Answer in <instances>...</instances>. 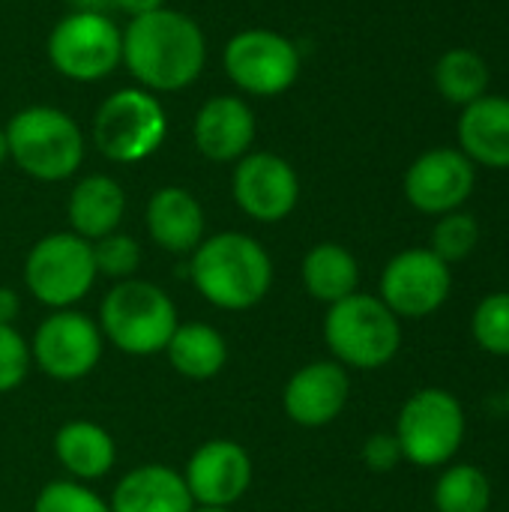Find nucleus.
I'll list each match as a JSON object with an SVG mask.
<instances>
[{
    "mask_svg": "<svg viewBox=\"0 0 509 512\" xmlns=\"http://www.w3.org/2000/svg\"><path fill=\"white\" fill-rule=\"evenodd\" d=\"M207 63L198 21L180 9L135 15L123 30V66L150 93H177L195 84Z\"/></svg>",
    "mask_w": 509,
    "mask_h": 512,
    "instance_id": "obj_1",
    "label": "nucleus"
},
{
    "mask_svg": "<svg viewBox=\"0 0 509 512\" xmlns=\"http://www.w3.org/2000/svg\"><path fill=\"white\" fill-rule=\"evenodd\" d=\"M189 276L210 306L246 312L270 294L273 261L255 237L243 231H222L204 237L192 252Z\"/></svg>",
    "mask_w": 509,
    "mask_h": 512,
    "instance_id": "obj_2",
    "label": "nucleus"
},
{
    "mask_svg": "<svg viewBox=\"0 0 509 512\" xmlns=\"http://www.w3.org/2000/svg\"><path fill=\"white\" fill-rule=\"evenodd\" d=\"M324 342L345 369L375 372L396 360L402 348V321L375 294H351L324 315Z\"/></svg>",
    "mask_w": 509,
    "mask_h": 512,
    "instance_id": "obj_3",
    "label": "nucleus"
},
{
    "mask_svg": "<svg viewBox=\"0 0 509 512\" xmlns=\"http://www.w3.org/2000/svg\"><path fill=\"white\" fill-rule=\"evenodd\" d=\"M9 159L33 180H69L84 162V135L78 123L51 105H30L6 123Z\"/></svg>",
    "mask_w": 509,
    "mask_h": 512,
    "instance_id": "obj_4",
    "label": "nucleus"
},
{
    "mask_svg": "<svg viewBox=\"0 0 509 512\" xmlns=\"http://www.w3.org/2000/svg\"><path fill=\"white\" fill-rule=\"evenodd\" d=\"M177 324V306L171 297L144 279L117 282L99 309L102 339L129 357L162 354Z\"/></svg>",
    "mask_w": 509,
    "mask_h": 512,
    "instance_id": "obj_5",
    "label": "nucleus"
},
{
    "mask_svg": "<svg viewBox=\"0 0 509 512\" xmlns=\"http://www.w3.org/2000/svg\"><path fill=\"white\" fill-rule=\"evenodd\" d=\"M393 435L402 447L405 462L426 471L444 468L459 456L468 438L465 405L456 393L444 387L414 390L399 408Z\"/></svg>",
    "mask_w": 509,
    "mask_h": 512,
    "instance_id": "obj_6",
    "label": "nucleus"
},
{
    "mask_svg": "<svg viewBox=\"0 0 509 512\" xmlns=\"http://www.w3.org/2000/svg\"><path fill=\"white\" fill-rule=\"evenodd\" d=\"M168 135V117L156 93L144 87H123L111 93L93 117L96 150L117 162L135 165L150 159Z\"/></svg>",
    "mask_w": 509,
    "mask_h": 512,
    "instance_id": "obj_7",
    "label": "nucleus"
},
{
    "mask_svg": "<svg viewBox=\"0 0 509 512\" xmlns=\"http://www.w3.org/2000/svg\"><path fill=\"white\" fill-rule=\"evenodd\" d=\"M96 282L93 246L90 240L57 231L33 243L24 261L27 291L48 309H72L90 294Z\"/></svg>",
    "mask_w": 509,
    "mask_h": 512,
    "instance_id": "obj_8",
    "label": "nucleus"
},
{
    "mask_svg": "<svg viewBox=\"0 0 509 512\" xmlns=\"http://www.w3.org/2000/svg\"><path fill=\"white\" fill-rule=\"evenodd\" d=\"M48 60L69 81H102L123 63V30L96 12H69L48 33Z\"/></svg>",
    "mask_w": 509,
    "mask_h": 512,
    "instance_id": "obj_9",
    "label": "nucleus"
},
{
    "mask_svg": "<svg viewBox=\"0 0 509 512\" xmlns=\"http://www.w3.org/2000/svg\"><path fill=\"white\" fill-rule=\"evenodd\" d=\"M225 72L237 90L249 96H279L300 75L297 45L267 27H249L228 39L222 54Z\"/></svg>",
    "mask_w": 509,
    "mask_h": 512,
    "instance_id": "obj_10",
    "label": "nucleus"
},
{
    "mask_svg": "<svg viewBox=\"0 0 509 512\" xmlns=\"http://www.w3.org/2000/svg\"><path fill=\"white\" fill-rule=\"evenodd\" d=\"M453 294V273L432 249H402L387 261L378 282V297L399 321L435 315Z\"/></svg>",
    "mask_w": 509,
    "mask_h": 512,
    "instance_id": "obj_11",
    "label": "nucleus"
},
{
    "mask_svg": "<svg viewBox=\"0 0 509 512\" xmlns=\"http://www.w3.org/2000/svg\"><path fill=\"white\" fill-rule=\"evenodd\" d=\"M99 324L75 309H54L30 339V360L54 381H81L102 360Z\"/></svg>",
    "mask_w": 509,
    "mask_h": 512,
    "instance_id": "obj_12",
    "label": "nucleus"
},
{
    "mask_svg": "<svg viewBox=\"0 0 509 512\" xmlns=\"http://www.w3.org/2000/svg\"><path fill=\"white\" fill-rule=\"evenodd\" d=\"M477 186V165L459 147H432L420 153L402 180L405 198L417 213L444 216L465 210Z\"/></svg>",
    "mask_w": 509,
    "mask_h": 512,
    "instance_id": "obj_13",
    "label": "nucleus"
},
{
    "mask_svg": "<svg viewBox=\"0 0 509 512\" xmlns=\"http://www.w3.org/2000/svg\"><path fill=\"white\" fill-rule=\"evenodd\" d=\"M234 204L255 222L273 225L288 219L300 201V177L288 159L261 150L237 159L231 174Z\"/></svg>",
    "mask_w": 509,
    "mask_h": 512,
    "instance_id": "obj_14",
    "label": "nucleus"
},
{
    "mask_svg": "<svg viewBox=\"0 0 509 512\" xmlns=\"http://www.w3.org/2000/svg\"><path fill=\"white\" fill-rule=\"evenodd\" d=\"M183 480L195 507H234L252 486V459L237 441L213 438L189 456Z\"/></svg>",
    "mask_w": 509,
    "mask_h": 512,
    "instance_id": "obj_15",
    "label": "nucleus"
},
{
    "mask_svg": "<svg viewBox=\"0 0 509 512\" xmlns=\"http://www.w3.org/2000/svg\"><path fill=\"white\" fill-rule=\"evenodd\" d=\"M348 399L351 375L336 360H315L300 366L282 390L285 417L303 429H324L336 423Z\"/></svg>",
    "mask_w": 509,
    "mask_h": 512,
    "instance_id": "obj_16",
    "label": "nucleus"
},
{
    "mask_svg": "<svg viewBox=\"0 0 509 512\" xmlns=\"http://www.w3.org/2000/svg\"><path fill=\"white\" fill-rule=\"evenodd\" d=\"M195 147L210 162H237L255 144V114L240 96H213L192 123Z\"/></svg>",
    "mask_w": 509,
    "mask_h": 512,
    "instance_id": "obj_17",
    "label": "nucleus"
},
{
    "mask_svg": "<svg viewBox=\"0 0 509 512\" xmlns=\"http://www.w3.org/2000/svg\"><path fill=\"white\" fill-rule=\"evenodd\" d=\"M153 243L174 255H192L204 240L201 201L183 186H162L150 195L144 213Z\"/></svg>",
    "mask_w": 509,
    "mask_h": 512,
    "instance_id": "obj_18",
    "label": "nucleus"
},
{
    "mask_svg": "<svg viewBox=\"0 0 509 512\" xmlns=\"http://www.w3.org/2000/svg\"><path fill=\"white\" fill-rule=\"evenodd\" d=\"M459 150L483 168L509 171V99L486 93L459 114Z\"/></svg>",
    "mask_w": 509,
    "mask_h": 512,
    "instance_id": "obj_19",
    "label": "nucleus"
},
{
    "mask_svg": "<svg viewBox=\"0 0 509 512\" xmlns=\"http://www.w3.org/2000/svg\"><path fill=\"white\" fill-rule=\"evenodd\" d=\"M108 507L111 512H192L195 501L183 474L153 462L126 471L114 486Z\"/></svg>",
    "mask_w": 509,
    "mask_h": 512,
    "instance_id": "obj_20",
    "label": "nucleus"
},
{
    "mask_svg": "<svg viewBox=\"0 0 509 512\" xmlns=\"http://www.w3.org/2000/svg\"><path fill=\"white\" fill-rule=\"evenodd\" d=\"M123 213H126V192L108 174H90V177L78 180L69 195V204H66L72 234H78L90 243L105 234L120 231Z\"/></svg>",
    "mask_w": 509,
    "mask_h": 512,
    "instance_id": "obj_21",
    "label": "nucleus"
},
{
    "mask_svg": "<svg viewBox=\"0 0 509 512\" xmlns=\"http://www.w3.org/2000/svg\"><path fill=\"white\" fill-rule=\"evenodd\" d=\"M54 456L66 468L69 480L93 483V480H102L114 468L117 444L102 426H96L90 420H72L57 429Z\"/></svg>",
    "mask_w": 509,
    "mask_h": 512,
    "instance_id": "obj_22",
    "label": "nucleus"
},
{
    "mask_svg": "<svg viewBox=\"0 0 509 512\" xmlns=\"http://www.w3.org/2000/svg\"><path fill=\"white\" fill-rule=\"evenodd\" d=\"M300 279L312 300L333 306L360 291V264L342 243H318L303 255Z\"/></svg>",
    "mask_w": 509,
    "mask_h": 512,
    "instance_id": "obj_23",
    "label": "nucleus"
},
{
    "mask_svg": "<svg viewBox=\"0 0 509 512\" xmlns=\"http://www.w3.org/2000/svg\"><path fill=\"white\" fill-rule=\"evenodd\" d=\"M162 354H168V363L177 375L189 381H210L228 363V342L216 327L192 321L177 324Z\"/></svg>",
    "mask_w": 509,
    "mask_h": 512,
    "instance_id": "obj_24",
    "label": "nucleus"
},
{
    "mask_svg": "<svg viewBox=\"0 0 509 512\" xmlns=\"http://www.w3.org/2000/svg\"><path fill=\"white\" fill-rule=\"evenodd\" d=\"M495 489L489 474L471 462H450L441 468L432 492L435 512H489Z\"/></svg>",
    "mask_w": 509,
    "mask_h": 512,
    "instance_id": "obj_25",
    "label": "nucleus"
},
{
    "mask_svg": "<svg viewBox=\"0 0 509 512\" xmlns=\"http://www.w3.org/2000/svg\"><path fill=\"white\" fill-rule=\"evenodd\" d=\"M489 63L471 48H450L435 63V87L453 105H471L489 93Z\"/></svg>",
    "mask_w": 509,
    "mask_h": 512,
    "instance_id": "obj_26",
    "label": "nucleus"
},
{
    "mask_svg": "<svg viewBox=\"0 0 509 512\" xmlns=\"http://www.w3.org/2000/svg\"><path fill=\"white\" fill-rule=\"evenodd\" d=\"M471 336L480 351L509 357V291H492L474 306Z\"/></svg>",
    "mask_w": 509,
    "mask_h": 512,
    "instance_id": "obj_27",
    "label": "nucleus"
},
{
    "mask_svg": "<svg viewBox=\"0 0 509 512\" xmlns=\"http://www.w3.org/2000/svg\"><path fill=\"white\" fill-rule=\"evenodd\" d=\"M480 243V222L465 213V210H453L438 216L435 228H432V252L444 261V264H459L465 258L474 255Z\"/></svg>",
    "mask_w": 509,
    "mask_h": 512,
    "instance_id": "obj_28",
    "label": "nucleus"
},
{
    "mask_svg": "<svg viewBox=\"0 0 509 512\" xmlns=\"http://www.w3.org/2000/svg\"><path fill=\"white\" fill-rule=\"evenodd\" d=\"M93 246V264H96V276L114 279V282H126L135 279L138 267H141V246L135 237L114 231L105 234L99 240L90 243Z\"/></svg>",
    "mask_w": 509,
    "mask_h": 512,
    "instance_id": "obj_29",
    "label": "nucleus"
},
{
    "mask_svg": "<svg viewBox=\"0 0 509 512\" xmlns=\"http://www.w3.org/2000/svg\"><path fill=\"white\" fill-rule=\"evenodd\" d=\"M33 512H111V507L93 489H87V483L54 480L39 489Z\"/></svg>",
    "mask_w": 509,
    "mask_h": 512,
    "instance_id": "obj_30",
    "label": "nucleus"
},
{
    "mask_svg": "<svg viewBox=\"0 0 509 512\" xmlns=\"http://www.w3.org/2000/svg\"><path fill=\"white\" fill-rule=\"evenodd\" d=\"M30 345L12 324H0V393L21 387L30 369Z\"/></svg>",
    "mask_w": 509,
    "mask_h": 512,
    "instance_id": "obj_31",
    "label": "nucleus"
},
{
    "mask_svg": "<svg viewBox=\"0 0 509 512\" xmlns=\"http://www.w3.org/2000/svg\"><path fill=\"white\" fill-rule=\"evenodd\" d=\"M360 456H363V465L372 474H390V471L399 468V462H405L402 459V447H399V441H396L393 432H375V435H369Z\"/></svg>",
    "mask_w": 509,
    "mask_h": 512,
    "instance_id": "obj_32",
    "label": "nucleus"
},
{
    "mask_svg": "<svg viewBox=\"0 0 509 512\" xmlns=\"http://www.w3.org/2000/svg\"><path fill=\"white\" fill-rule=\"evenodd\" d=\"M18 315H21V297L12 288L0 285V324H15Z\"/></svg>",
    "mask_w": 509,
    "mask_h": 512,
    "instance_id": "obj_33",
    "label": "nucleus"
},
{
    "mask_svg": "<svg viewBox=\"0 0 509 512\" xmlns=\"http://www.w3.org/2000/svg\"><path fill=\"white\" fill-rule=\"evenodd\" d=\"M162 6H165V0H114V9L126 12L129 18L156 12V9H162Z\"/></svg>",
    "mask_w": 509,
    "mask_h": 512,
    "instance_id": "obj_34",
    "label": "nucleus"
},
{
    "mask_svg": "<svg viewBox=\"0 0 509 512\" xmlns=\"http://www.w3.org/2000/svg\"><path fill=\"white\" fill-rule=\"evenodd\" d=\"M72 12H96V15H108L114 9V0H69Z\"/></svg>",
    "mask_w": 509,
    "mask_h": 512,
    "instance_id": "obj_35",
    "label": "nucleus"
},
{
    "mask_svg": "<svg viewBox=\"0 0 509 512\" xmlns=\"http://www.w3.org/2000/svg\"><path fill=\"white\" fill-rule=\"evenodd\" d=\"M9 159V144H6V129L0 126V165Z\"/></svg>",
    "mask_w": 509,
    "mask_h": 512,
    "instance_id": "obj_36",
    "label": "nucleus"
},
{
    "mask_svg": "<svg viewBox=\"0 0 509 512\" xmlns=\"http://www.w3.org/2000/svg\"><path fill=\"white\" fill-rule=\"evenodd\" d=\"M192 512H231V507H192Z\"/></svg>",
    "mask_w": 509,
    "mask_h": 512,
    "instance_id": "obj_37",
    "label": "nucleus"
},
{
    "mask_svg": "<svg viewBox=\"0 0 509 512\" xmlns=\"http://www.w3.org/2000/svg\"><path fill=\"white\" fill-rule=\"evenodd\" d=\"M504 402H507V417H509V387H507V399H504Z\"/></svg>",
    "mask_w": 509,
    "mask_h": 512,
    "instance_id": "obj_38",
    "label": "nucleus"
}]
</instances>
